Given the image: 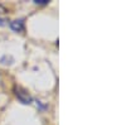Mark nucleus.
I'll return each mask as SVG.
<instances>
[{"instance_id": "obj_1", "label": "nucleus", "mask_w": 126, "mask_h": 125, "mask_svg": "<svg viewBox=\"0 0 126 125\" xmlns=\"http://www.w3.org/2000/svg\"><path fill=\"white\" fill-rule=\"evenodd\" d=\"M16 96H19V99L20 100H22L24 104H28L29 101H30V97H29V95H28V93L27 92H16Z\"/></svg>"}, {"instance_id": "obj_2", "label": "nucleus", "mask_w": 126, "mask_h": 125, "mask_svg": "<svg viewBox=\"0 0 126 125\" xmlns=\"http://www.w3.org/2000/svg\"><path fill=\"white\" fill-rule=\"evenodd\" d=\"M13 28L15 30H20V29H22V22H20V20H19V22H14L13 23Z\"/></svg>"}, {"instance_id": "obj_3", "label": "nucleus", "mask_w": 126, "mask_h": 125, "mask_svg": "<svg viewBox=\"0 0 126 125\" xmlns=\"http://www.w3.org/2000/svg\"><path fill=\"white\" fill-rule=\"evenodd\" d=\"M0 24H3V23H1V19H0Z\"/></svg>"}]
</instances>
